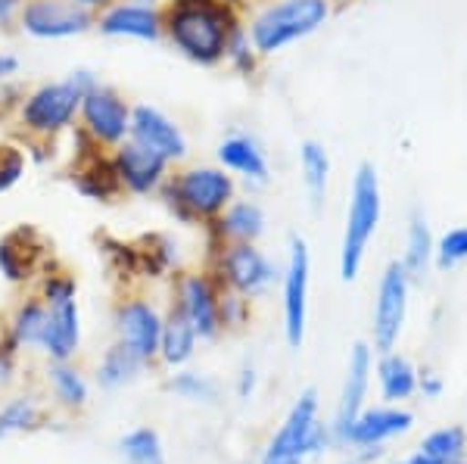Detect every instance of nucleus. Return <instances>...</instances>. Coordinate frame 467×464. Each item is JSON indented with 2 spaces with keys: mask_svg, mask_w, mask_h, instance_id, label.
Here are the masks:
<instances>
[{
  "mask_svg": "<svg viewBox=\"0 0 467 464\" xmlns=\"http://www.w3.org/2000/svg\"><path fill=\"white\" fill-rule=\"evenodd\" d=\"M234 28H240V22L231 0H175L165 16L171 44L200 66L222 63Z\"/></svg>",
  "mask_w": 467,
  "mask_h": 464,
  "instance_id": "obj_1",
  "label": "nucleus"
},
{
  "mask_svg": "<svg viewBox=\"0 0 467 464\" xmlns=\"http://www.w3.org/2000/svg\"><path fill=\"white\" fill-rule=\"evenodd\" d=\"M383 215V191L380 175L371 162H361L352 175L349 187V209H346V228L340 246V278L356 281L365 262L368 243L378 234V224Z\"/></svg>",
  "mask_w": 467,
  "mask_h": 464,
  "instance_id": "obj_2",
  "label": "nucleus"
},
{
  "mask_svg": "<svg viewBox=\"0 0 467 464\" xmlns=\"http://www.w3.org/2000/svg\"><path fill=\"white\" fill-rule=\"evenodd\" d=\"M330 19V0H277L265 6L250 26V41L262 57L315 35Z\"/></svg>",
  "mask_w": 467,
  "mask_h": 464,
  "instance_id": "obj_3",
  "label": "nucleus"
},
{
  "mask_svg": "<svg viewBox=\"0 0 467 464\" xmlns=\"http://www.w3.org/2000/svg\"><path fill=\"white\" fill-rule=\"evenodd\" d=\"M318 396L315 390H306L299 402L290 408L284 428L271 439L268 452L262 455V464H303L308 455H318L330 443L334 430L318 424Z\"/></svg>",
  "mask_w": 467,
  "mask_h": 464,
  "instance_id": "obj_4",
  "label": "nucleus"
},
{
  "mask_svg": "<svg viewBox=\"0 0 467 464\" xmlns=\"http://www.w3.org/2000/svg\"><path fill=\"white\" fill-rule=\"evenodd\" d=\"M169 197L184 219H215L234 203V178L228 169H187L171 181Z\"/></svg>",
  "mask_w": 467,
  "mask_h": 464,
  "instance_id": "obj_5",
  "label": "nucleus"
},
{
  "mask_svg": "<svg viewBox=\"0 0 467 464\" xmlns=\"http://www.w3.org/2000/svg\"><path fill=\"white\" fill-rule=\"evenodd\" d=\"M409 294H411V274L405 272L402 262H389L380 274L378 299H374V346L378 353H393L399 343V334L405 327L409 315Z\"/></svg>",
  "mask_w": 467,
  "mask_h": 464,
  "instance_id": "obj_6",
  "label": "nucleus"
},
{
  "mask_svg": "<svg viewBox=\"0 0 467 464\" xmlns=\"http://www.w3.org/2000/svg\"><path fill=\"white\" fill-rule=\"evenodd\" d=\"M90 88H94V78L88 72H78V78L63 81V85H44L22 107V122L32 131H44V134L66 129L72 122L75 109L81 107V97Z\"/></svg>",
  "mask_w": 467,
  "mask_h": 464,
  "instance_id": "obj_7",
  "label": "nucleus"
},
{
  "mask_svg": "<svg viewBox=\"0 0 467 464\" xmlns=\"http://www.w3.org/2000/svg\"><path fill=\"white\" fill-rule=\"evenodd\" d=\"M308 246L303 237H290V259L284 272V334L293 349L303 346L306 336V315H308Z\"/></svg>",
  "mask_w": 467,
  "mask_h": 464,
  "instance_id": "obj_8",
  "label": "nucleus"
},
{
  "mask_svg": "<svg viewBox=\"0 0 467 464\" xmlns=\"http://www.w3.org/2000/svg\"><path fill=\"white\" fill-rule=\"evenodd\" d=\"M22 26L35 37H69L90 26V13L75 0H32L22 13Z\"/></svg>",
  "mask_w": 467,
  "mask_h": 464,
  "instance_id": "obj_9",
  "label": "nucleus"
},
{
  "mask_svg": "<svg viewBox=\"0 0 467 464\" xmlns=\"http://www.w3.org/2000/svg\"><path fill=\"white\" fill-rule=\"evenodd\" d=\"M222 274L237 294L253 296L277 281V268L253 243H231L222 250Z\"/></svg>",
  "mask_w": 467,
  "mask_h": 464,
  "instance_id": "obj_10",
  "label": "nucleus"
},
{
  "mask_svg": "<svg viewBox=\"0 0 467 464\" xmlns=\"http://www.w3.org/2000/svg\"><path fill=\"white\" fill-rule=\"evenodd\" d=\"M128 134H131V140H138V144L156 150V153L165 156L169 162L184 160L187 156V138L181 134V129L169 116H162V112L153 107H138L131 112V129H128Z\"/></svg>",
  "mask_w": 467,
  "mask_h": 464,
  "instance_id": "obj_11",
  "label": "nucleus"
},
{
  "mask_svg": "<svg viewBox=\"0 0 467 464\" xmlns=\"http://www.w3.org/2000/svg\"><path fill=\"white\" fill-rule=\"evenodd\" d=\"M81 109H85V122L88 129L94 131L97 140H107V144H116L122 140L128 129H131V112L109 88H90L81 97Z\"/></svg>",
  "mask_w": 467,
  "mask_h": 464,
  "instance_id": "obj_12",
  "label": "nucleus"
},
{
  "mask_svg": "<svg viewBox=\"0 0 467 464\" xmlns=\"http://www.w3.org/2000/svg\"><path fill=\"white\" fill-rule=\"evenodd\" d=\"M368 380H371V349L365 343H356L349 353V368H346V384L340 396V408H337V421H334V437L343 443L349 424L358 418L361 406H365L368 396Z\"/></svg>",
  "mask_w": 467,
  "mask_h": 464,
  "instance_id": "obj_13",
  "label": "nucleus"
},
{
  "mask_svg": "<svg viewBox=\"0 0 467 464\" xmlns=\"http://www.w3.org/2000/svg\"><path fill=\"white\" fill-rule=\"evenodd\" d=\"M119 334H122L125 346L144 362V358L160 353L162 321L147 303H128L119 309Z\"/></svg>",
  "mask_w": 467,
  "mask_h": 464,
  "instance_id": "obj_14",
  "label": "nucleus"
},
{
  "mask_svg": "<svg viewBox=\"0 0 467 464\" xmlns=\"http://www.w3.org/2000/svg\"><path fill=\"white\" fill-rule=\"evenodd\" d=\"M218 162L228 171H237L246 184L262 187L268 184L271 169L265 160V150H262L250 134H231L218 144Z\"/></svg>",
  "mask_w": 467,
  "mask_h": 464,
  "instance_id": "obj_15",
  "label": "nucleus"
},
{
  "mask_svg": "<svg viewBox=\"0 0 467 464\" xmlns=\"http://www.w3.org/2000/svg\"><path fill=\"white\" fill-rule=\"evenodd\" d=\"M165 166H169L165 156H160L156 150H150L144 144H138V140H131V144H125L119 150V160H116L119 178H122V184L131 187L134 193L153 191V187L162 181Z\"/></svg>",
  "mask_w": 467,
  "mask_h": 464,
  "instance_id": "obj_16",
  "label": "nucleus"
},
{
  "mask_svg": "<svg viewBox=\"0 0 467 464\" xmlns=\"http://www.w3.org/2000/svg\"><path fill=\"white\" fill-rule=\"evenodd\" d=\"M414 424L411 411H399V408H371V411H358V418L349 424L343 443L352 446H380L383 439L399 437Z\"/></svg>",
  "mask_w": 467,
  "mask_h": 464,
  "instance_id": "obj_17",
  "label": "nucleus"
},
{
  "mask_svg": "<svg viewBox=\"0 0 467 464\" xmlns=\"http://www.w3.org/2000/svg\"><path fill=\"white\" fill-rule=\"evenodd\" d=\"M181 312L193 325L197 336H215L222 327V315H218V294L213 284L200 274H191L181 284Z\"/></svg>",
  "mask_w": 467,
  "mask_h": 464,
  "instance_id": "obj_18",
  "label": "nucleus"
},
{
  "mask_svg": "<svg viewBox=\"0 0 467 464\" xmlns=\"http://www.w3.org/2000/svg\"><path fill=\"white\" fill-rule=\"evenodd\" d=\"M100 28L107 35H125V37H140V41H156L162 32V16L150 6H116L112 13H107L100 22Z\"/></svg>",
  "mask_w": 467,
  "mask_h": 464,
  "instance_id": "obj_19",
  "label": "nucleus"
},
{
  "mask_svg": "<svg viewBox=\"0 0 467 464\" xmlns=\"http://www.w3.org/2000/svg\"><path fill=\"white\" fill-rule=\"evenodd\" d=\"M433 253H436V241H433L431 222H427V215L420 209H411L409 228H405V256H402V265L411 274V281L424 278L433 262Z\"/></svg>",
  "mask_w": 467,
  "mask_h": 464,
  "instance_id": "obj_20",
  "label": "nucleus"
},
{
  "mask_svg": "<svg viewBox=\"0 0 467 464\" xmlns=\"http://www.w3.org/2000/svg\"><path fill=\"white\" fill-rule=\"evenodd\" d=\"M50 318H47V336H44V349L54 358H69L78 346V309H75V299H59L50 303Z\"/></svg>",
  "mask_w": 467,
  "mask_h": 464,
  "instance_id": "obj_21",
  "label": "nucleus"
},
{
  "mask_svg": "<svg viewBox=\"0 0 467 464\" xmlns=\"http://www.w3.org/2000/svg\"><path fill=\"white\" fill-rule=\"evenodd\" d=\"M218 231H222V237H231L234 243H253L265 234V212L253 200H240V203L224 209Z\"/></svg>",
  "mask_w": 467,
  "mask_h": 464,
  "instance_id": "obj_22",
  "label": "nucleus"
},
{
  "mask_svg": "<svg viewBox=\"0 0 467 464\" xmlns=\"http://www.w3.org/2000/svg\"><path fill=\"white\" fill-rule=\"evenodd\" d=\"M299 171H303V184L308 191V200H312V209H321L330 181V156L318 140L299 144Z\"/></svg>",
  "mask_w": 467,
  "mask_h": 464,
  "instance_id": "obj_23",
  "label": "nucleus"
},
{
  "mask_svg": "<svg viewBox=\"0 0 467 464\" xmlns=\"http://www.w3.org/2000/svg\"><path fill=\"white\" fill-rule=\"evenodd\" d=\"M378 377H380V393L387 402H402L418 390V371L405 356L399 353H383L378 365Z\"/></svg>",
  "mask_w": 467,
  "mask_h": 464,
  "instance_id": "obj_24",
  "label": "nucleus"
},
{
  "mask_svg": "<svg viewBox=\"0 0 467 464\" xmlns=\"http://www.w3.org/2000/svg\"><path fill=\"white\" fill-rule=\"evenodd\" d=\"M193 346H197V331L193 325L187 321L184 312L171 315L169 321L162 325V340H160V349H162V358L169 365H184L187 358L193 356Z\"/></svg>",
  "mask_w": 467,
  "mask_h": 464,
  "instance_id": "obj_25",
  "label": "nucleus"
},
{
  "mask_svg": "<svg viewBox=\"0 0 467 464\" xmlns=\"http://www.w3.org/2000/svg\"><path fill=\"white\" fill-rule=\"evenodd\" d=\"M122 455L128 459V464H165L160 437H156V430L147 428L128 433L122 439Z\"/></svg>",
  "mask_w": 467,
  "mask_h": 464,
  "instance_id": "obj_26",
  "label": "nucleus"
},
{
  "mask_svg": "<svg viewBox=\"0 0 467 464\" xmlns=\"http://www.w3.org/2000/svg\"><path fill=\"white\" fill-rule=\"evenodd\" d=\"M140 368V358L125 346H112L107 358H103V368H100V384L103 387H119L125 380L134 377V371Z\"/></svg>",
  "mask_w": 467,
  "mask_h": 464,
  "instance_id": "obj_27",
  "label": "nucleus"
},
{
  "mask_svg": "<svg viewBox=\"0 0 467 464\" xmlns=\"http://www.w3.org/2000/svg\"><path fill=\"white\" fill-rule=\"evenodd\" d=\"M119 181H122V178H119V169L109 166V162H103V160H97L88 171H81L78 191L88 193V197L103 200V197H112V193L119 191Z\"/></svg>",
  "mask_w": 467,
  "mask_h": 464,
  "instance_id": "obj_28",
  "label": "nucleus"
},
{
  "mask_svg": "<svg viewBox=\"0 0 467 464\" xmlns=\"http://www.w3.org/2000/svg\"><path fill=\"white\" fill-rule=\"evenodd\" d=\"M464 430L462 428H442V430H433L431 437L420 443V452L424 455H433L440 461H458L464 455Z\"/></svg>",
  "mask_w": 467,
  "mask_h": 464,
  "instance_id": "obj_29",
  "label": "nucleus"
},
{
  "mask_svg": "<svg viewBox=\"0 0 467 464\" xmlns=\"http://www.w3.org/2000/svg\"><path fill=\"white\" fill-rule=\"evenodd\" d=\"M47 318L50 312L44 305H26L16 318V340L26 346H44V336H47Z\"/></svg>",
  "mask_w": 467,
  "mask_h": 464,
  "instance_id": "obj_30",
  "label": "nucleus"
},
{
  "mask_svg": "<svg viewBox=\"0 0 467 464\" xmlns=\"http://www.w3.org/2000/svg\"><path fill=\"white\" fill-rule=\"evenodd\" d=\"M433 262L442 268V272L467 262V224H462V228H449L446 234L436 241Z\"/></svg>",
  "mask_w": 467,
  "mask_h": 464,
  "instance_id": "obj_31",
  "label": "nucleus"
},
{
  "mask_svg": "<svg viewBox=\"0 0 467 464\" xmlns=\"http://www.w3.org/2000/svg\"><path fill=\"white\" fill-rule=\"evenodd\" d=\"M50 380H54V390L59 399L66 402V406H81L88 396V387L85 380L78 377L72 368H66V365H57L54 371H50Z\"/></svg>",
  "mask_w": 467,
  "mask_h": 464,
  "instance_id": "obj_32",
  "label": "nucleus"
},
{
  "mask_svg": "<svg viewBox=\"0 0 467 464\" xmlns=\"http://www.w3.org/2000/svg\"><path fill=\"white\" fill-rule=\"evenodd\" d=\"M255 54H259V50L253 47L250 32H246L244 26L234 28V35H231V41H228V54H224V59H231L234 69H240L244 75H250L255 69Z\"/></svg>",
  "mask_w": 467,
  "mask_h": 464,
  "instance_id": "obj_33",
  "label": "nucleus"
},
{
  "mask_svg": "<svg viewBox=\"0 0 467 464\" xmlns=\"http://www.w3.org/2000/svg\"><path fill=\"white\" fill-rule=\"evenodd\" d=\"M171 390L181 393L184 399H215V384L197 371L178 374V377L171 380Z\"/></svg>",
  "mask_w": 467,
  "mask_h": 464,
  "instance_id": "obj_34",
  "label": "nucleus"
},
{
  "mask_svg": "<svg viewBox=\"0 0 467 464\" xmlns=\"http://www.w3.org/2000/svg\"><path fill=\"white\" fill-rule=\"evenodd\" d=\"M32 421H35V408L28 406V402H13V406L0 415V437H4V433H10V430L28 428Z\"/></svg>",
  "mask_w": 467,
  "mask_h": 464,
  "instance_id": "obj_35",
  "label": "nucleus"
},
{
  "mask_svg": "<svg viewBox=\"0 0 467 464\" xmlns=\"http://www.w3.org/2000/svg\"><path fill=\"white\" fill-rule=\"evenodd\" d=\"M22 175V156L10 147H0V191L16 184Z\"/></svg>",
  "mask_w": 467,
  "mask_h": 464,
  "instance_id": "obj_36",
  "label": "nucleus"
},
{
  "mask_svg": "<svg viewBox=\"0 0 467 464\" xmlns=\"http://www.w3.org/2000/svg\"><path fill=\"white\" fill-rule=\"evenodd\" d=\"M72 294H75V284L72 281H50L47 284L50 303H59V299H72Z\"/></svg>",
  "mask_w": 467,
  "mask_h": 464,
  "instance_id": "obj_37",
  "label": "nucleus"
},
{
  "mask_svg": "<svg viewBox=\"0 0 467 464\" xmlns=\"http://www.w3.org/2000/svg\"><path fill=\"white\" fill-rule=\"evenodd\" d=\"M418 387H420V393L431 396V399H436V396L442 393V380L433 377V374H424V380H418Z\"/></svg>",
  "mask_w": 467,
  "mask_h": 464,
  "instance_id": "obj_38",
  "label": "nucleus"
},
{
  "mask_svg": "<svg viewBox=\"0 0 467 464\" xmlns=\"http://www.w3.org/2000/svg\"><path fill=\"white\" fill-rule=\"evenodd\" d=\"M19 69V59L10 57V54H0V81L6 78V75H13Z\"/></svg>",
  "mask_w": 467,
  "mask_h": 464,
  "instance_id": "obj_39",
  "label": "nucleus"
},
{
  "mask_svg": "<svg viewBox=\"0 0 467 464\" xmlns=\"http://www.w3.org/2000/svg\"><path fill=\"white\" fill-rule=\"evenodd\" d=\"M19 10V0H0V22H6Z\"/></svg>",
  "mask_w": 467,
  "mask_h": 464,
  "instance_id": "obj_40",
  "label": "nucleus"
},
{
  "mask_svg": "<svg viewBox=\"0 0 467 464\" xmlns=\"http://www.w3.org/2000/svg\"><path fill=\"white\" fill-rule=\"evenodd\" d=\"M253 384H255V377H253V371H244V380H240V396H246V393H253Z\"/></svg>",
  "mask_w": 467,
  "mask_h": 464,
  "instance_id": "obj_41",
  "label": "nucleus"
},
{
  "mask_svg": "<svg viewBox=\"0 0 467 464\" xmlns=\"http://www.w3.org/2000/svg\"><path fill=\"white\" fill-rule=\"evenodd\" d=\"M75 4H81V6H94V4H103V0H75Z\"/></svg>",
  "mask_w": 467,
  "mask_h": 464,
  "instance_id": "obj_42",
  "label": "nucleus"
},
{
  "mask_svg": "<svg viewBox=\"0 0 467 464\" xmlns=\"http://www.w3.org/2000/svg\"><path fill=\"white\" fill-rule=\"evenodd\" d=\"M150 4H153V0H138V6H150Z\"/></svg>",
  "mask_w": 467,
  "mask_h": 464,
  "instance_id": "obj_43",
  "label": "nucleus"
},
{
  "mask_svg": "<svg viewBox=\"0 0 467 464\" xmlns=\"http://www.w3.org/2000/svg\"><path fill=\"white\" fill-rule=\"evenodd\" d=\"M449 464H458V461H449Z\"/></svg>",
  "mask_w": 467,
  "mask_h": 464,
  "instance_id": "obj_44",
  "label": "nucleus"
},
{
  "mask_svg": "<svg viewBox=\"0 0 467 464\" xmlns=\"http://www.w3.org/2000/svg\"><path fill=\"white\" fill-rule=\"evenodd\" d=\"M337 4H343V0H337Z\"/></svg>",
  "mask_w": 467,
  "mask_h": 464,
  "instance_id": "obj_45",
  "label": "nucleus"
}]
</instances>
